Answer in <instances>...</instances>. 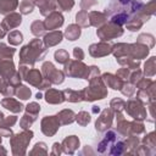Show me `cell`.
<instances>
[{
	"mask_svg": "<svg viewBox=\"0 0 156 156\" xmlns=\"http://www.w3.org/2000/svg\"><path fill=\"white\" fill-rule=\"evenodd\" d=\"M107 146L111 147L108 150V154H111V155H119L124 150V143H123V140H121L118 138V135L115 132H112V130L108 132V133H106L105 138L100 141L98 150L100 152H105Z\"/></svg>",
	"mask_w": 156,
	"mask_h": 156,
	"instance_id": "cell-2",
	"label": "cell"
},
{
	"mask_svg": "<svg viewBox=\"0 0 156 156\" xmlns=\"http://www.w3.org/2000/svg\"><path fill=\"white\" fill-rule=\"evenodd\" d=\"M46 50L41 48V43L39 39H34L30 44L26 45L21 51V63L28 62L29 58H32V63H34L35 60H41V57L45 55Z\"/></svg>",
	"mask_w": 156,
	"mask_h": 156,
	"instance_id": "cell-3",
	"label": "cell"
},
{
	"mask_svg": "<svg viewBox=\"0 0 156 156\" xmlns=\"http://www.w3.org/2000/svg\"><path fill=\"white\" fill-rule=\"evenodd\" d=\"M77 122L80 123L82 126H85L87 123L90 122V116H89L87 112H80V113L77 116Z\"/></svg>",
	"mask_w": 156,
	"mask_h": 156,
	"instance_id": "cell-19",
	"label": "cell"
},
{
	"mask_svg": "<svg viewBox=\"0 0 156 156\" xmlns=\"http://www.w3.org/2000/svg\"><path fill=\"white\" fill-rule=\"evenodd\" d=\"M56 2L61 11H69L74 4L73 0H56Z\"/></svg>",
	"mask_w": 156,
	"mask_h": 156,
	"instance_id": "cell-15",
	"label": "cell"
},
{
	"mask_svg": "<svg viewBox=\"0 0 156 156\" xmlns=\"http://www.w3.org/2000/svg\"><path fill=\"white\" fill-rule=\"evenodd\" d=\"M2 117H4V115H2L1 112H0V119H2Z\"/></svg>",
	"mask_w": 156,
	"mask_h": 156,
	"instance_id": "cell-26",
	"label": "cell"
},
{
	"mask_svg": "<svg viewBox=\"0 0 156 156\" xmlns=\"http://www.w3.org/2000/svg\"><path fill=\"white\" fill-rule=\"evenodd\" d=\"M73 54H74L76 58H78V60H82V58L84 57V54H83V51H82V49H80V48H74Z\"/></svg>",
	"mask_w": 156,
	"mask_h": 156,
	"instance_id": "cell-23",
	"label": "cell"
},
{
	"mask_svg": "<svg viewBox=\"0 0 156 156\" xmlns=\"http://www.w3.org/2000/svg\"><path fill=\"white\" fill-rule=\"evenodd\" d=\"M39 111H40V106H39L38 104H35V102H32V104H29V105L27 106V112H28V113L37 115Z\"/></svg>",
	"mask_w": 156,
	"mask_h": 156,
	"instance_id": "cell-22",
	"label": "cell"
},
{
	"mask_svg": "<svg viewBox=\"0 0 156 156\" xmlns=\"http://www.w3.org/2000/svg\"><path fill=\"white\" fill-rule=\"evenodd\" d=\"M21 16L20 15H17V13H13V15H11V16H9V17H6L5 20H4V22H2V28H6V29H10V28H15V27H17L20 23H21ZM5 29V30H6Z\"/></svg>",
	"mask_w": 156,
	"mask_h": 156,
	"instance_id": "cell-8",
	"label": "cell"
},
{
	"mask_svg": "<svg viewBox=\"0 0 156 156\" xmlns=\"http://www.w3.org/2000/svg\"><path fill=\"white\" fill-rule=\"evenodd\" d=\"M5 35V29L2 28V26H0V38H2Z\"/></svg>",
	"mask_w": 156,
	"mask_h": 156,
	"instance_id": "cell-25",
	"label": "cell"
},
{
	"mask_svg": "<svg viewBox=\"0 0 156 156\" xmlns=\"http://www.w3.org/2000/svg\"><path fill=\"white\" fill-rule=\"evenodd\" d=\"M65 34H66V37H67L69 40H76V39L80 35V28H79L78 26H76V24H71V26L67 27Z\"/></svg>",
	"mask_w": 156,
	"mask_h": 156,
	"instance_id": "cell-13",
	"label": "cell"
},
{
	"mask_svg": "<svg viewBox=\"0 0 156 156\" xmlns=\"http://www.w3.org/2000/svg\"><path fill=\"white\" fill-rule=\"evenodd\" d=\"M21 11L22 13H30L33 11V4H30L29 0H24L21 4Z\"/></svg>",
	"mask_w": 156,
	"mask_h": 156,
	"instance_id": "cell-20",
	"label": "cell"
},
{
	"mask_svg": "<svg viewBox=\"0 0 156 156\" xmlns=\"http://www.w3.org/2000/svg\"><path fill=\"white\" fill-rule=\"evenodd\" d=\"M62 23H63V17L60 13H56V12L50 15L48 17V20L45 21V26L49 29H55V28L60 27Z\"/></svg>",
	"mask_w": 156,
	"mask_h": 156,
	"instance_id": "cell-7",
	"label": "cell"
},
{
	"mask_svg": "<svg viewBox=\"0 0 156 156\" xmlns=\"http://www.w3.org/2000/svg\"><path fill=\"white\" fill-rule=\"evenodd\" d=\"M17 95H18L21 99L26 100V99H28V98L30 96V90H29L27 87H21V88L17 90Z\"/></svg>",
	"mask_w": 156,
	"mask_h": 156,
	"instance_id": "cell-21",
	"label": "cell"
},
{
	"mask_svg": "<svg viewBox=\"0 0 156 156\" xmlns=\"http://www.w3.org/2000/svg\"><path fill=\"white\" fill-rule=\"evenodd\" d=\"M17 0H1L0 1V13H6L12 11L17 6Z\"/></svg>",
	"mask_w": 156,
	"mask_h": 156,
	"instance_id": "cell-12",
	"label": "cell"
},
{
	"mask_svg": "<svg viewBox=\"0 0 156 156\" xmlns=\"http://www.w3.org/2000/svg\"><path fill=\"white\" fill-rule=\"evenodd\" d=\"M68 54L65 51V50H58L55 52V60L60 63H65L66 61H68Z\"/></svg>",
	"mask_w": 156,
	"mask_h": 156,
	"instance_id": "cell-17",
	"label": "cell"
},
{
	"mask_svg": "<svg viewBox=\"0 0 156 156\" xmlns=\"http://www.w3.org/2000/svg\"><path fill=\"white\" fill-rule=\"evenodd\" d=\"M65 93L71 94L69 96H67V100L69 101H80L79 98H83V93L84 91H73V90H65Z\"/></svg>",
	"mask_w": 156,
	"mask_h": 156,
	"instance_id": "cell-18",
	"label": "cell"
},
{
	"mask_svg": "<svg viewBox=\"0 0 156 156\" xmlns=\"http://www.w3.org/2000/svg\"><path fill=\"white\" fill-rule=\"evenodd\" d=\"M35 4L40 7H43L44 4H49V0H35Z\"/></svg>",
	"mask_w": 156,
	"mask_h": 156,
	"instance_id": "cell-24",
	"label": "cell"
},
{
	"mask_svg": "<svg viewBox=\"0 0 156 156\" xmlns=\"http://www.w3.org/2000/svg\"><path fill=\"white\" fill-rule=\"evenodd\" d=\"M90 55L95 56V57H99V56H104V55H107L111 52V46L110 45H106V44H95V45H91L90 46Z\"/></svg>",
	"mask_w": 156,
	"mask_h": 156,
	"instance_id": "cell-6",
	"label": "cell"
},
{
	"mask_svg": "<svg viewBox=\"0 0 156 156\" xmlns=\"http://www.w3.org/2000/svg\"><path fill=\"white\" fill-rule=\"evenodd\" d=\"M122 34V29L121 28H116V26L111 24V26H106L104 28H101L99 32H98V35L102 39V40H107V39H111V38H115V37H118Z\"/></svg>",
	"mask_w": 156,
	"mask_h": 156,
	"instance_id": "cell-5",
	"label": "cell"
},
{
	"mask_svg": "<svg viewBox=\"0 0 156 156\" xmlns=\"http://www.w3.org/2000/svg\"><path fill=\"white\" fill-rule=\"evenodd\" d=\"M32 32H33V34H34V35H37V37H39V35H41V34H44V32H45L44 23H41V22H39V21L34 22V23L32 24Z\"/></svg>",
	"mask_w": 156,
	"mask_h": 156,
	"instance_id": "cell-14",
	"label": "cell"
},
{
	"mask_svg": "<svg viewBox=\"0 0 156 156\" xmlns=\"http://www.w3.org/2000/svg\"><path fill=\"white\" fill-rule=\"evenodd\" d=\"M61 39H62V33L58 30H55V32H52L45 37L44 43L46 46H52V45H56L57 43H60Z\"/></svg>",
	"mask_w": 156,
	"mask_h": 156,
	"instance_id": "cell-10",
	"label": "cell"
},
{
	"mask_svg": "<svg viewBox=\"0 0 156 156\" xmlns=\"http://www.w3.org/2000/svg\"><path fill=\"white\" fill-rule=\"evenodd\" d=\"M141 9L143 4L140 0H113L106 9V15H108L111 22L115 24H128L134 12Z\"/></svg>",
	"mask_w": 156,
	"mask_h": 156,
	"instance_id": "cell-1",
	"label": "cell"
},
{
	"mask_svg": "<svg viewBox=\"0 0 156 156\" xmlns=\"http://www.w3.org/2000/svg\"><path fill=\"white\" fill-rule=\"evenodd\" d=\"M9 41H10L11 44H13V45L20 44V43L22 41V34H21L18 30H15V32L10 33V34H9Z\"/></svg>",
	"mask_w": 156,
	"mask_h": 156,
	"instance_id": "cell-16",
	"label": "cell"
},
{
	"mask_svg": "<svg viewBox=\"0 0 156 156\" xmlns=\"http://www.w3.org/2000/svg\"><path fill=\"white\" fill-rule=\"evenodd\" d=\"M43 72L45 73V76H46L48 78L51 79L52 83L58 84V83H62V80H63V74H62V72L55 69V67H54L52 63H50V62H45V63L43 65Z\"/></svg>",
	"mask_w": 156,
	"mask_h": 156,
	"instance_id": "cell-4",
	"label": "cell"
},
{
	"mask_svg": "<svg viewBox=\"0 0 156 156\" xmlns=\"http://www.w3.org/2000/svg\"><path fill=\"white\" fill-rule=\"evenodd\" d=\"M46 101L50 102V104H60L65 99H63V95L61 91H57V90H54V89H50L48 93H46Z\"/></svg>",
	"mask_w": 156,
	"mask_h": 156,
	"instance_id": "cell-9",
	"label": "cell"
},
{
	"mask_svg": "<svg viewBox=\"0 0 156 156\" xmlns=\"http://www.w3.org/2000/svg\"><path fill=\"white\" fill-rule=\"evenodd\" d=\"M2 105L7 108V110H11L13 112H21L23 110V106L21 102H17L16 100L13 99H4L2 100Z\"/></svg>",
	"mask_w": 156,
	"mask_h": 156,
	"instance_id": "cell-11",
	"label": "cell"
}]
</instances>
